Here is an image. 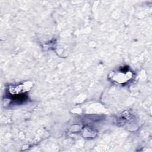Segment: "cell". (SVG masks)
Listing matches in <instances>:
<instances>
[{"label": "cell", "instance_id": "6da1fadb", "mask_svg": "<svg viewBox=\"0 0 152 152\" xmlns=\"http://www.w3.org/2000/svg\"><path fill=\"white\" fill-rule=\"evenodd\" d=\"M132 77V73L128 67H124L118 71L112 72L110 74V78L118 83H124L131 80Z\"/></svg>", "mask_w": 152, "mask_h": 152}]
</instances>
